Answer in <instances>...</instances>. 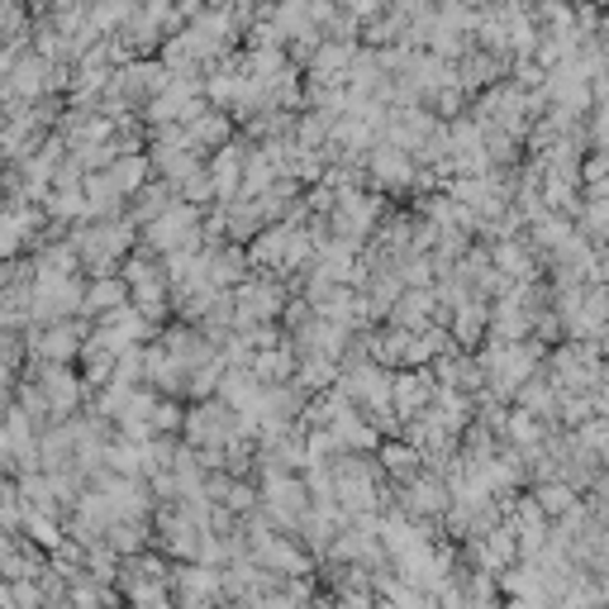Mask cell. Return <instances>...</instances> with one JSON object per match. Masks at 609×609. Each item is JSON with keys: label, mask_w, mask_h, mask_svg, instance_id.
Segmentation results:
<instances>
[{"label": "cell", "mask_w": 609, "mask_h": 609, "mask_svg": "<svg viewBox=\"0 0 609 609\" xmlns=\"http://www.w3.org/2000/svg\"><path fill=\"white\" fill-rule=\"evenodd\" d=\"M34 348H39V358H48V362H58V367H62V358H72V352L82 348V333H76L72 324H53V329H43V333H39Z\"/></svg>", "instance_id": "cell-1"}, {"label": "cell", "mask_w": 609, "mask_h": 609, "mask_svg": "<svg viewBox=\"0 0 609 609\" xmlns=\"http://www.w3.org/2000/svg\"><path fill=\"white\" fill-rule=\"evenodd\" d=\"M43 86H48V62H43V58L14 62V72H10V91H14V95H39Z\"/></svg>", "instance_id": "cell-2"}, {"label": "cell", "mask_w": 609, "mask_h": 609, "mask_svg": "<svg viewBox=\"0 0 609 609\" xmlns=\"http://www.w3.org/2000/svg\"><path fill=\"white\" fill-rule=\"evenodd\" d=\"M186 224H196V215H190V210H172V215L157 219L148 234H153V244H157V248H182L186 238H190V234H186Z\"/></svg>", "instance_id": "cell-3"}, {"label": "cell", "mask_w": 609, "mask_h": 609, "mask_svg": "<svg viewBox=\"0 0 609 609\" xmlns=\"http://www.w3.org/2000/svg\"><path fill=\"white\" fill-rule=\"evenodd\" d=\"M110 304H115V310H124V304H120V286H110V281L91 286V296H86V310H110Z\"/></svg>", "instance_id": "cell-4"}]
</instances>
